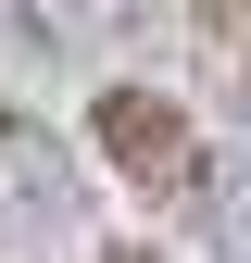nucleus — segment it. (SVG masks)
I'll use <instances>...</instances> for the list:
<instances>
[{
  "label": "nucleus",
  "instance_id": "f257e3e1",
  "mask_svg": "<svg viewBox=\"0 0 251 263\" xmlns=\"http://www.w3.org/2000/svg\"><path fill=\"white\" fill-rule=\"evenodd\" d=\"M88 138H101V163L126 188H151V201H201V125H188L164 88H101V113H88Z\"/></svg>",
  "mask_w": 251,
  "mask_h": 263
},
{
  "label": "nucleus",
  "instance_id": "f03ea898",
  "mask_svg": "<svg viewBox=\"0 0 251 263\" xmlns=\"http://www.w3.org/2000/svg\"><path fill=\"white\" fill-rule=\"evenodd\" d=\"M76 213H88L76 151H63L38 113H0V238H50V226H76Z\"/></svg>",
  "mask_w": 251,
  "mask_h": 263
},
{
  "label": "nucleus",
  "instance_id": "7ed1b4c3",
  "mask_svg": "<svg viewBox=\"0 0 251 263\" xmlns=\"http://www.w3.org/2000/svg\"><path fill=\"white\" fill-rule=\"evenodd\" d=\"M201 13H213V38H226V50H251V0H201Z\"/></svg>",
  "mask_w": 251,
  "mask_h": 263
},
{
  "label": "nucleus",
  "instance_id": "20e7f679",
  "mask_svg": "<svg viewBox=\"0 0 251 263\" xmlns=\"http://www.w3.org/2000/svg\"><path fill=\"white\" fill-rule=\"evenodd\" d=\"M88 263H176V251H151V238H101Z\"/></svg>",
  "mask_w": 251,
  "mask_h": 263
}]
</instances>
